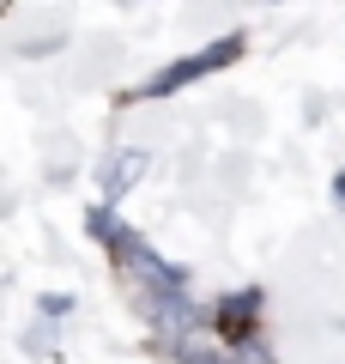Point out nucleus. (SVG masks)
Here are the masks:
<instances>
[{
  "mask_svg": "<svg viewBox=\"0 0 345 364\" xmlns=\"http://www.w3.org/2000/svg\"><path fill=\"white\" fill-rule=\"evenodd\" d=\"M236 55H243V37H224V43H218V49L194 55V61H176V67H170L164 79H152V85H146V91H176V85H188L194 73H206V67H224V61H236Z\"/></svg>",
  "mask_w": 345,
  "mask_h": 364,
  "instance_id": "nucleus-1",
  "label": "nucleus"
},
{
  "mask_svg": "<svg viewBox=\"0 0 345 364\" xmlns=\"http://www.w3.org/2000/svg\"><path fill=\"white\" fill-rule=\"evenodd\" d=\"M140 170H146V152H121V158H109V170H103V195H128L133 182H140Z\"/></svg>",
  "mask_w": 345,
  "mask_h": 364,
  "instance_id": "nucleus-2",
  "label": "nucleus"
},
{
  "mask_svg": "<svg viewBox=\"0 0 345 364\" xmlns=\"http://www.w3.org/2000/svg\"><path fill=\"white\" fill-rule=\"evenodd\" d=\"M218 364H273V358H267V352H261V346H248V340H243V346L218 352Z\"/></svg>",
  "mask_w": 345,
  "mask_h": 364,
  "instance_id": "nucleus-3",
  "label": "nucleus"
},
{
  "mask_svg": "<svg viewBox=\"0 0 345 364\" xmlns=\"http://www.w3.org/2000/svg\"><path fill=\"white\" fill-rule=\"evenodd\" d=\"M339 200H345V176H339Z\"/></svg>",
  "mask_w": 345,
  "mask_h": 364,
  "instance_id": "nucleus-4",
  "label": "nucleus"
}]
</instances>
